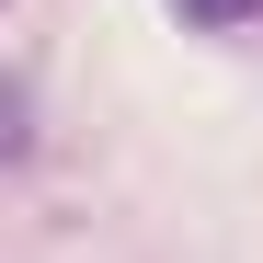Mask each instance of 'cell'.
Segmentation results:
<instances>
[{"label":"cell","mask_w":263,"mask_h":263,"mask_svg":"<svg viewBox=\"0 0 263 263\" xmlns=\"http://www.w3.org/2000/svg\"><path fill=\"white\" fill-rule=\"evenodd\" d=\"M160 12L195 34H263V0H160Z\"/></svg>","instance_id":"6da1fadb"},{"label":"cell","mask_w":263,"mask_h":263,"mask_svg":"<svg viewBox=\"0 0 263 263\" xmlns=\"http://www.w3.org/2000/svg\"><path fill=\"white\" fill-rule=\"evenodd\" d=\"M23 149H34V103H23V92H12V80H0V172H12V160H23Z\"/></svg>","instance_id":"7a4b0ae2"}]
</instances>
